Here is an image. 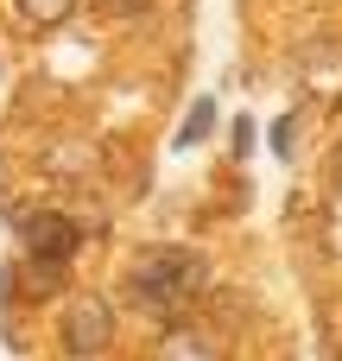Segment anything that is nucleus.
I'll use <instances>...</instances> for the list:
<instances>
[{"mask_svg":"<svg viewBox=\"0 0 342 361\" xmlns=\"http://www.w3.org/2000/svg\"><path fill=\"white\" fill-rule=\"evenodd\" d=\"M127 292H133L140 311H152L159 324H171V317L203 292V254H190V247H152V254H140V267L127 273Z\"/></svg>","mask_w":342,"mask_h":361,"instance_id":"f257e3e1","label":"nucleus"},{"mask_svg":"<svg viewBox=\"0 0 342 361\" xmlns=\"http://www.w3.org/2000/svg\"><path fill=\"white\" fill-rule=\"evenodd\" d=\"M57 343H63V355H76V361L108 355V343H114V305H108V298H76V305H63Z\"/></svg>","mask_w":342,"mask_h":361,"instance_id":"f03ea898","label":"nucleus"},{"mask_svg":"<svg viewBox=\"0 0 342 361\" xmlns=\"http://www.w3.org/2000/svg\"><path fill=\"white\" fill-rule=\"evenodd\" d=\"M19 241H25V260H57V267H70L76 247H83V228H76L70 216H57V209H32V216L19 222Z\"/></svg>","mask_w":342,"mask_h":361,"instance_id":"7ed1b4c3","label":"nucleus"},{"mask_svg":"<svg viewBox=\"0 0 342 361\" xmlns=\"http://www.w3.org/2000/svg\"><path fill=\"white\" fill-rule=\"evenodd\" d=\"M76 13V0H19V19L25 25H63Z\"/></svg>","mask_w":342,"mask_h":361,"instance_id":"20e7f679","label":"nucleus"},{"mask_svg":"<svg viewBox=\"0 0 342 361\" xmlns=\"http://www.w3.org/2000/svg\"><path fill=\"white\" fill-rule=\"evenodd\" d=\"M209 127H216V102H197V108H190V121H184V146H190V140H203Z\"/></svg>","mask_w":342,"mask_h":361,"instance_id":"39448f33","label":"nucleus"},{"mask_svg":"<svg viewBox=\"0 0 342 361\" xmlns=\"http://www.w3.org/2000/svg\"><path fill=\"white\" fill-rule=\"evenodd\" d=\"M292 140H298V127H292V114H279V121L267 127V146H273L279 159H292Z\"/></svg>","mask_w":342,"mask_h":361,"instance_id":"423d86ee","label":"nucleus"},{"mask_svg":"<svg viewBox=\"0 0 342 361\" xmlns=\"http://www.w3.org/2000/svg\"><path fill=\"white\" fill-rule=\"evenodd\" d=\"M146 6H152V0H108V13H114V19H140Z\"/></svg>","mask_w":342,"mask_h":361,"instance_id":"0eeeda50","label":"nucleus"},{"mask_svg":"<svg viewBox=\"0 0 342 361\" xmlns=\"http://www.w3.org/2000/svg\"><path fill=\"white\" fill-rule=\"evenodd\" d=\"M248 146H254V121L241 114V121H235V152H248Z\"/></svg>","mask_w":342,"mask_h":361,"instance_id":"6e6552de","label":"nucleus"},{"mask_svg":"<svg viewBox=\"0 0 342 361\" xmlns=\"http://www.w3.org/2000/svg\"><path fill=\"white\" fill-rule=\"evenodd\" d=\"M336 184H342V159H336Z\"/></svg>","mask_w":342,"mask_h":361,"instance_id":"1a4fd4ad","label":"nucleus"}]
</instances>
